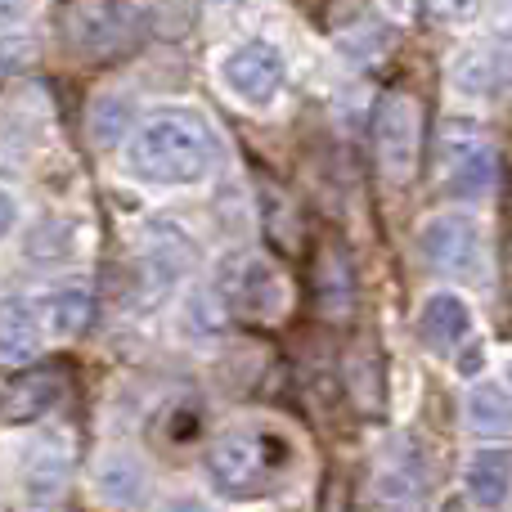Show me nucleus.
Segmentation results:
<instances>
[{
  "label": "nucleus",
  "instance_id": "f257e3e1",
  "mask_svg": "<svg viewBox=\"0 0 512 512\" xmlns=\"http://www.w3.org/2000/svg\"><path fill=\"white\" fill-rule=\"evenodd\" d=\"M216 167V140L194 108H158L126 140V176L149 189L203 185Z\"/></svg>",
  "mask_w": 512,
  "mask_h": 512
},
{
  "label": "nucleus",
  "instance_id": "f03ea898",
  "mask_svg": "<svg viewBox=\"0 0 512 512\" xmlns=\"http://www.w3.org/2000/svg\"><path fill=\"white\" fill-rule=\"evenodd\" d=\"M288 441L274 432H225L207 450V477L221 495L256 499L288 472Z\"/></svg>",
  "mask_w": 512,
  "mask_h": 512
},
{
  "label": "nucleus",
  "instance_id": "7ed1b4c3",
  "mask_svg": "<svg viewBox=\"0 0 512 512\" xmlns=\"http://www.w3.org/2000/svg\"><path fill=\"white\" fill-rule=\"evenodd\" d=\"M149 27L140 0H72L68 18H63V36L68 50L86 63H108L135 50Z\"/></svg>",
  "mask_w": 512,
  "mask_h": 512
},
{
  "label": "nucleus",
  "instance_id": "20e7f679",
  "mask_svg": "<svg viewBox=\"0 0 512 512\" xmlns=\"http://www.w3.org/2000/svg\"><path fill=\"white\" fill-rule=\"evenodd\" d=\"M373 153L391 185H409L418 176V153H423V108L414 95L391 90L373 117Z\"/></svg>",
  "mask_w": 512,
  "mask_h": 512
},
{
  "label": "nucleus",
  "instance_id": "39448f33",
  "mask_svg": "<svg viewBox=\"0 0 512 512\" xmlns=\"http://www.w3.org/2000/svg\"><path fill=\"white\" fill-rule=\"evenodd\" d=\"M221 86L239 99L243 108H265L279 104L283 86H288V63H283V50L274 41H239L221 54Z\"/></svg>",
  "mask_w": 512,
  "mask_h": 512
},
{
  "label": "nucleus",
  "instance_id": "423d86ee",
  "mask_svg": "<svg viewBox=\"0 0 512 512\" xmlns=\"http://www.w3.org/2000/svg\"><path fill=\"white\" fill-rule=\"evenodd\" d=\"M221 301H225V310H234V315H243V319L274 324V319L288 315L292 292H288L283 270L270 261V256L248 252V256H239V261L230 265V274H225Z\"/></svg>",
  "mask_w": 512,
  "mask_h": 512
},
{
  "label": "nucleus",
  "instance_id": "0eeeda50",
  "mask_svg": "<svg viewBox=\"0 0 512 512\" xmlns=\"http://www.w3.org/2000/svg\"><path fill=\"white\" fill-rule=\"evenodd\" d=\"M481 252V225L468 212H436L418 225V256L432 274L459 279L477 265Z\"/></svg>",
  "mask_w": 512,
  "mask_h": 512
},
{
  "label": "nucleus",
  "instance_id": "6e6552de",
  "mask_svg": "<svg viewBox=\"0 0 512 512\" xmlns=\"http://www.w3.org/2000/svg\"><path fill=\"white\" fill-rule=\"evenodd\" d=\"M140 265H144V283L149 292H171L189 270H194V239L180 221H153L144 230V252H140Z\"/></svg>",
  "mask_w": 512,
  "mask_h": 512
},
{
  "label": "nucleus",
  "instance_id": "1a4fd4ad",
  "mask_svg": "<svg viewBox=\"0 0 512 512\" xmlns=\"http://www.w3.org/2000/svg\"><path fill=\"white\" fill-rule=\"evenodd\" d=\"M472 324L477 319H472L468 297L454 288H436L418 310V337L432 355H459L463 342L472 337Z\"/></svg>",
  "mask_w": 512,
  "mask_h": 512
},
{
  "label": "nucleus",
  "instance_id": "9d476101",
  "mask_svg": "<svg viewBox=\"0 0 512 512\" xmlns=\"http://www.w3.org/2000/svg\"><path fill=\"white\" fill-rule=\"evenodd\" d=\"M72 477V450L63 436H45L23 454V495L32 504H54L68 490Z\"/></svg>",
  "mask_w": 512,
  "mask_h": 512
},
{
  "label": "nucleus",
  "instance_id": "9b49d317",
  "mask_svg": "<svg viewBox=\"0 0 512 512\" xmlns=\"http://www.w3.org/2000/svg\"><path fill=\"white\" fill-rule=\"evenodd\" d=\"M63 396V378L50 369H32L23 378H14L5 391H0V423L5 427H23L45 418Z\"/></svg>",
  "mask_w": 512,
  "mask_h": 512
},
{
  "label": "nucleus",
  "instance_id": "f8f14e48",
  "mask_svg": "<svg viewBox=\"0 0 512 512\" xmlns=\"http://www.w3.org/2000/svg\"><path fill=\"white\" fill-rule=\"evenodd\" d=\"M144 486H149V472H144L140 454L131 450H104L95 463V495L113 508H131L144 499Z\"/></svg>",
  "mask_w": 512,
  "mask_h": 512
},
{
  "label": "nucleus",
  "instance_id": "ddd939ff",
  "mask_svg": "<svg viewBox=\"0 0 512 512\" xmlns=\"http://www.w3.org/2000/svg\"><path fill=\"white\" fill-rule=\"evenodd\" d=\"M32 310H36V324H41V337L50 333L54 342H72L77 333H86L95 301H90L86 288H50L36 297Z\"/></svg>",
  "mask_w": 512,
  "mask_h": 512
},
{
  "label": "nucleus",
  "instance_id": "4468645a",
  "mask_svg": "<svg viewBox=\"0 0 512 512\" xmlns=\"http://www.w3.org/2000/svg\"><path fill=\"white\" fill-rule=\"evenodd\" d=\"M41 324L27 297H0V364H32L41 355Z\"/></svg>",
  "mask_w": 512,
  "mask_h": 512
},
{
  "label": "nucleus",
  "instance_id": "2eb2a0df",
  "mask_svg": "<svg viewBox=\"0 0 512 512\" xmlns=\"http://www.w3.org/2000/svg\"><path fill=\"white\" fill-rule=\"evenodd\" d=\"M508 486H512V463H508V450L490 445V450H477L463 468V490L477 508L486 512H499L508 504Z\"/></svg>",
  "mask_w": 512,
  "mask_h": 512
},
{
  "label": "nucleus",
  "instance_id": "dca6fc26",
  "mask_svg": "<svg viewBox=\"0 0 512 512\" xmlns=\"http://www.w3.org/2000/svg\"><path fill=\"white\" fill-rule=\"evenodd\" d=\"M86 122H90V140L99 149H117L122 140H131L135 122H140V104H135L131 90H104V95H95Z\"/></svg>",
  "mask_w": 512,
  "mask_h": 512
},
{
  "label": "nucleus",
  "instance_id": "f3484780",
  "mask_svg": "<svg viewBox=\"0 0 512 512\" xmlns=\"http://www.w3.org/2000/svg\"><path fill=\"white\" fill-rule=\"evenodd\" d=\"M315 301L328 319L351 315L355 306V274L342 248H324L315 261Z\"/></svg>",
  "mask_w": 512,
  "mask_h": 512
},
{
  "label": "nucleus",
  "instance_id": "a211bd4d",
  "mask_svg": "<svg viewBox=\"0 0 512 512\" xmlns=\"http://www.w3.org/2000/svg\"><path fill=\"white\" fill-rule=\"evenodd\" d=\"M81 248H86V230H81V221H72V216H50V221L36 225L23 243V252L32 256L36 265H68L81 256Z\"/></svg>",
  "mask_w": 512,
  "mask_h": 512
},
{
  "label": "nucleus",
  "instance_id": "6ab92c4d",
  "mask_svg": "<svg viewBox=\"0 0 512 512\" xmlns=\"http://www.w3.org/2000/svg\"><path fill=\"white\" fill-rule=\"evenodd\" d=\"M508 418H512V405H508V387L504 382H472V391L463 396V423L468 432L477 436H504L508 432Z\"/></svg>",
  "mask_w": 512,
  "mask_h": 512
},
{
  "label": "nucleus",
  "instance_id": "aec40b11",
  "mask_svg": "<svg viewBox=\"0 0 512 512\" xmlns=\"http://www.w3.org/2000/svg\"><path fill=\"white\" fill-rule=\"evenodd\" d=\"M499 77H504V63H499V54L490 50V45H468V50L454 59V90H459L463 99H486L499 90Z\"/></svg>",
  "mask_w": 512,
  "mask_h": 512
},
{
  "label": "nucleus",
  "instance_id": "412c9836",
  "mask_svg": "<svg viewBox=\"0 0 512 512\" xmlns=\"http://www.w3.org/2000/svg\"><path fill=\"white\" fill-rule=\"evenodd\" d=\"M486 144H490V140H486V131H481V122H472V117H445L441 140H436L441 176H450L454 167H463L468 158H477Z\"/></svg>",
  "mask_w": 512,
  "mask_h": 512
},
{
  "label": "nucleus",
  "instance_id": "4be33fe9",
  "mask_svg": "<svg viewBox=\"0 0 512 512\" xmlns=\"http://www.w3.org/2000/svg\"><path fill=\"white\" fill-rule=\"evenodd\" d=\"M445 194L459 198V203H477V198H486L490 189H495V149H481L477 158H468L463 167H454L450 176H441Z\"/></svg>",
  "mask_w": 512,
  "mask_h": 512
},
{
  "label": "nucleus",
  "instance_id": "5701e85b",
  "mask_svg": "<svg viewBox=\"0 0 512 512\" xmlns=\"http://www.w3.org/2000/svg\"><path fill=\"white\" fill-rule=\"evenodd\" d=\"M221 328H225V301H221V292L198 288L194 297H189V310H185V333L212 337V333H221Z\"/></svg>",
  "mask_w": 512,
  "mask_h": 512
},
{
  "label": "nucleus",
  "instance_id": "b1692460",
  "mask_svg": "<svg viewBox=\"0 0 512 512\" xmlns=\"http://www.w3.org/2000/svg\"><path fill=\"white\" fill-rule=\"evenodd\" d=\"M337 45H342V50L351 54L355 63H378V54H387L391 36L378 27V18H373V27H369V18H364V23L346 27V32L337 36Z\"/></svg>",
  "mask_w": 512,
  "mask_h": 512
},
{
  "label": "nucleus",
  "instance_id": "393cba45",
  "mask_svg": "<svg viewBox=\"0 0 512 512\" xmlns=\"http://www.w3.org/2000/svg\"><path fill=\"white\" fill-rule=\"evenodd\" d=\"M481 0H432V9L445 18V23H468L472 14H477Z\"/></svg>",
  "mask_w": 512,
  "mask_h": 512
},
{
  "label": "nucleus",
  "instance_id": "a878e982",
  "mask_svg": "<svg viewBox=\"0 0 512 512\" xmlns=\"http://www.w3.org/2000/svg\"><path fill=\"white\" fill-rule=\"evenodd\" d=\"M477 369H486V342H472L468 351H463V360H459V373H477Z\"/></svg>",
  "mask_w": 512,
  "mask_h": 512
},
{
  "label": "nucleus",
  "instance_id": "bb28decb",
  "mask_svg": "<svg viewBox=\"0 0 512 512\" xmlns=\"http://www.w3.org/2000/svg\"><path fill=\"white\" fill-rule=\"evenodd\" d=\"M14 216H18V203L9 189H0V239H5L9 230H14Z\"/></svg>",
  "mask_w": 512,
  "mask_h": 512
},
{
  "label": "nucleus",
  "instance_id": "cd10ccee",
  "mask_svg": "<svg viewBox=\"0 0 512 512\" xmlns=\"http://www.w3.org/2000/svg\"><path fill=\"white\" fill-rule=\"evenodd\" d=\"M32 0H0V23H23Z\"/></svg>",
  "mask_w": 512,
  "mask_h": 512
},
{
  "label": "nucleus",
  "instance_id": "c85d7f7f",
  "mask_svg": "<svg viewBox=\"0 0 512 512\" xmlns=\"http://www.w3.org/2000/svg\"><path fill=\"white\" fill-rule=\"evenodd\" d=\"M158 512H207L203 499H194V495H176V499H167Z\"/></svg>",
  "mask_w": 512,
  "mask_h": 512
},
{
  "label": "nucleus",
  "instance_id": "c756f323",
  "mask_svg": "<svg viewBox=\"0 0 512 512\" xmlns=\"http://www.w3.org/2000/svg\"><path fill=\"white\" fill-rule=\"evenodd\" d=\"M382 5H391L396 14H409V9H414V0H382Z\"/></svg>",
  "mask_w": 512,
  "mask_h": 512
},
{
  "label": "nucleus",
  "instance_id": "7c9ffc66",
  "mask_svg": "<svg viewBox=\"0 0 512 512\" xmlns=\"http://www.w3.org/2000/svg\"><path fill=\"white\" fill-rule=\"evenodd\" d=\"M216 5H230V0H216Z\"/></svg>",
  "mask_w": 512,
  "mask_h": 512
}]
</instances>
